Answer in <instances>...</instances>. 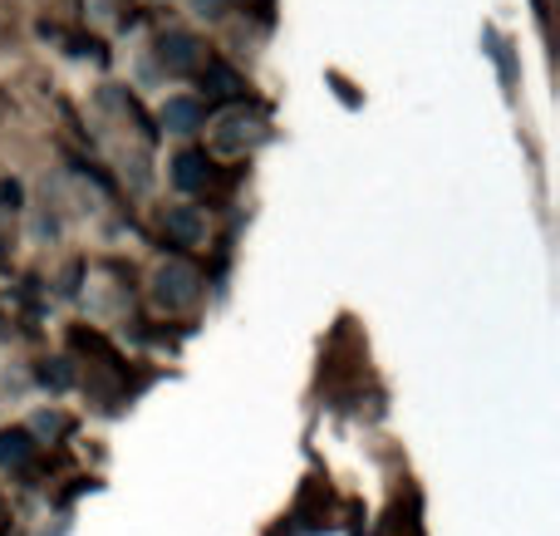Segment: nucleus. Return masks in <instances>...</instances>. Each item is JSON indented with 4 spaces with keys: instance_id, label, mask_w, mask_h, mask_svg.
<instances>
[{
    "instance_id": "nucleus-2",
    "label": "nucleus",
    "mask_w": 560,
    "mask_h": 536,
    "mask_svg": "<svg viewBox=\"0 0 560 536\" xmlns=\"http://www.w3.org/2000/svg\"><path fill=\"white\" fill-rule=\"evenodd\" d=\"M256 138H261V118L246 114V108L222 114V118H217V128H212V143L222 148V153H242V148L256 143Z\"/></svg>"
},
{
    "instance_id": "nucleus-6",
    "label": "nucleus",
    "mask_w": 560,
    "mask_h": 536,
    "mask_svg": "<svg viewBox=\"0 0 560 536\" xmlns=\"http://www.w3.org/2000/svg\"><path fill=\"white\" fill-rule=\"evenodd\" d=\"M173 183L183 187V193L202 187L207 183V153H177L173 158Z\"/></svg>"
},
{
    "instance_id": "nucleus-3",
    "label": "nucleus",
    "mask_w": 560,
    "mask_h": 536,
    "mask_svg": "<svg viewBox=\"0 0 560 536\" xmlns=\"http://www.w3.org/2000/svg\"><path fill=\"white\" fill-rule=\"evenodd\" d=\"M30 463H35V439H30L25 429H5V433H0V468L25 473Z\"/></svg>"
},
{
    "instance_id": "nucleus-5",
    "label": "nucleus",
    "mask_w": 560,
    "mask_h": 536,
    "mask_svg": "<svg viewBox=\"0 0 560 536\" xmlns=\"http://www.w3.org/2000/svg\"><path fill=\"white\" fill-rule=\"evenodd\" d=\"M158 59H163L173 74H187V69H197V39L192 35H163V45H158Z\"/></svg>"
},
{
    "instance_id": "nucleus-4",
    "label": "nucleus",
    "mask_w": 560,
    "mask_h": 536,
    "mask_svg": "<svg viewBox=\"0 0 560 536\" xmlns=\"http://www.w3.org/2000/svg\"><path fill=\"white\" fill-rule=\"evenodd\" d=\"M207 118V108L197 104V98H167L163 104V128L167 133H197Z\"/></svg>"
},
{
    "instance_id": "nucleus-7",
    "label": "nucleus",
    "mask_w": 560,
    "mask_h": 536,
    "mask_svg": "<svg viewBox=\"0 0 560 536\" xmlns=\"http://www.w3.org/2000/svg\"><path fill=\"white\" fill-rule=\"evenodd\" d=\"M167 232L177 236V242H202V217H197V207H173L167 212Z\"/></svg>"
},
{
    "instance_id": "nucleus-1",
    "label": "nucleus",
    "mask_w": 560,
    "mask_h": 536,
    "mask_svg": "<svg viewBox=\"0 0 560 536\" xmlns=\"http://www.w3.org/2000/svg\"><path fill=\"white\" fill-rule=\"evenodd\" d=\"M197 291H202V281H197L192 266H183V261L158 266V276H153V301L163 305V311H187V305L197 301Z\"/></svg>"
}]
</instances>
